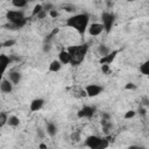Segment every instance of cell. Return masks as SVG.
I'll use <instances>...</instances> for the list:
<instances>
[{"label": "cell", "mask_w": 149, "mask_h": 149, "mask_svg": "<svg viewBox=\"0 0 149 149\" xmlns=\"http://www.w3.org/2000/svg\"><path fill=\"white\" fill-rule=\"evenodd\" d=\"M88 21H90V15L87 13H80V14H76L70 16L65 24L70 28H73L74 30H77L80 35H84L86 29L88 28Z\"/></svg>", "instance_id": "obj_1"}, {"label": "cell", "mask_w": 149, "mask_h": 149, "mask_svg": "<svg viewBox=\"0 0 149 149\" xmlns=\"http://www.w3.org/2000/svg\"><path fill=\"white\" fill-rule=\"evenodd\" d=\"M88 43H83L78 45H71L68 48V51L71 56V62L70 64L73 66H77L81 64V62L85 59V56L88 51Z\"/></svg>", "instance_id": "obj_2"}, {"label": "cell", "mask_w": 149, "mask_h": 149, "mask_svg": "<svg viewBox=\"0 0 149 149\" xmlns=\"http://www.w3.org/2000/svg\"><path fill=\"white\" fill-rule=\"evenodd\" d=\"M6 19L10 22V26L8 24L10 29H20L27 23V19L22 10H8L6 14Z\"/></svg>", "instance_id": "obj_3"}, {"label": "cell", "mask_w": 149, "mask_h": 149, "mask_svg": "<svg viewBox=\"0 0 149 149\" xmlns=\"http://www.w3.org/2000/svg\"><path fill=\"white\" fill-rule=\"evenodd\" d=\"M108 140L95 135H90L85 140V146H87L91 149H105L108 147Z\"/></svg>", "instance_id": "obj_4"}, {"label": "cell", "mask_w": 149, "mask_h": 149, "mask_svg": "<svg viewBox=\"0 0 149 149\" xmlns=\"http://www.w3.org/2000/svg\"><path fill=\"white\" fill-rule=\"evenodd\" d=\"M114 21H115V15L113 13H108V12H104L101 14V23L104 24V28H105V31L108 34L111 33L112 30V27L114 24Z\"/></svg>", "instance_id": "obj_5"}, {"label": "cell", "mask_w": 149, "mask_h": 149, "mask_svg": "<svg viewBox=\"0 0 149 149\" xmlns=\"http://www.w3.org/2000/svg\"><path fill=\"white\" fill-rule=\"evenodd\" d=\"M104 91V87L98 85V84H90L85 87V92H86V95L90 97V98H93V97H97L99 95L101 92Z\"/></svg>", "instance_id": "obj_6"}, {"label": "cell", "mask_w": 149, "mask_h": 149, "mask_svg": "<svg viewBox=\"0 0 149 149\" xmlns=\"http://www.w3.org/2000/svg\"><path fill=\"white\" fill-rule=\"evenodd\" d=\"M94 112H95V107H93V106H84L77 112V116L80 118V119H83V118L90 119V118L93 116Z\"/></svg>", "instance_id": "obj_7"}, {"label": "cell", "mask_w": 149, "mask_h": 149, "mask_svg": "<svg viewBox=\"0 0 149 149\" xmlns=\"http://www.w3.org/2000/svg\"><path fill=\"white\" fill-rule=\"evenodd\" d=\"M102 31H105V28H104V24L102 23H92L88 27V34L91 36H98Z\"/></svg>", "instance_id": "obj_8"}, {"label": "cell", "mask_w": 149, "mask_h": 149, "mask_svg": "<svg viewBox=\"0 0 149 149\" xmlns=\"http://www.w3.org/2000/svg\"><path fill=\"white\" fill-rule=\"evenodd\" d=\"M119 54V50H113V51H111L109 54H107L106 56H102V57H100V59H99V64H112V62L115 59V57H116V55Z\"/></svg>", "instance_id": "obj_9"}, {"label": "cell", "mask_w": 149, "mask_h": 149, "mask_svg": "<svg viewBox=\"0 0 149 149\" xmlns=\"http://www.w3.org/2000/svg\"><path fill=\"white\" fill-rule=\"evenodd\" d=\"M13 83L9 80V79H6V78H3L2 80H1V84H0V90H1V92H3V93H10L12 91H13Z\"/></svg>", "instance_id": "obj_10"}, {"label": "cell", "mask_w": 149, "mask_h": 149, "mask_svg": "<svg viewBox=\"0 0 149 149\" xmlns=\"http://www.w3.org/2000/svg\"><path fill=\"white\" fill-rule=\"evenodd\" d=\"M43 105H44V99H42V98H36V99H34V100L30 102L29 108H30L31 112H37V111H40V109L43 107Z\"/></svg>", "instance_id": "obj_11"}, {"label": "cell", "mask_w": 149, "mask_h": 149, "mask_svg": "<svg viewBox=\"0 0 149 149\" xmlns=\"http://www.w3.org/2000/svg\"><path fill=\"white\" fill-rule=\"evenodd\" d=\"M58 59L61 61V63H62L63 65L70 64V62H71V56H70V54H69L68 50H62V51L58 54Z\"/></svg>", "instance_id": "obj_12"}, {"label": "cell", "mask_w": 149, "mask_h": 149, "mask_svg": "<svg viewBox=\"0 0 149 149\" xmlns=\"http://www.w3.org/2000/svg\"><path fill=\"white\" fill-rule=\"evenodd\" d=\"M8 79H9L14 85H16V84H19V83L21 81L22 74H21L19 71H10V72H9V76H8Z\"/></svg>", "instance_id": "obj_13"}, {"label": "cell", "mask_w": 149, "mask_h": 149, "mask_svg": "<svg viewBox=\"0 0 149 149\" xmlns=\"http://www.w3.org/2000/svg\"><path fill=\"white\" fill-rule=\"evenodd\" d=\"M47 134L51 137H54L57 134V126L54 122H48L47 123Z\"/></svg>", "instance_id": "obj_14"}, {"label": "cell", "mask_w": 149, "mask_h": 149, "mask_svg": "<svg viewBox=\"0 0 149 149\" xmlns=\"http://www.w3.org/2000/svg\"><path fill=\"white\" fill-rule=\"evenodd\" d=\"M62 63H61V61L58 59V61H52L51 63H50V65H49V71L50 72H57V71H59L61 70V68H62Z\"/></svg>", "instance_id": "obj_15"}, {"label": "cell", "mask_w": 149, "mask_h": 149, "mask_svg": "<svg viewBox=\"0 0 149 149\" xmlns=\"http://www.w3.org/2000/svg\"><path fill=\"white\" fill-rule=\"evenodd\" d=\"M12 62V57H8L7 55H5V54H2V55H0V63H1V65H2V69L3 70H6V68L9 65V63Z\"/></svg>", "instance_id": "obj_16"}, {"label": "cell", "mask_w": 149, "mask_h": 149, "mask_svg": "<svg viewBox=\"0 0 149 149\" xmlns=\"http://www.w3.org/2000/svg\"><path fill=\"white\" fill-rule=\"evenodd\" d=\"M140 72L144 76H149V61H146L140 65Z\"/></svg>", "instance_id": "obj_17"}, {"label": "cell", "mask_w": 149, "mask_h": 149, "mask_svg": "<svg viewBox=\"0 0 149 149\" xmlns=\"http://www.w3.org/2000/svg\"><path fill=\"white\" fill-rule=\"evenodd\" d=\"M7 123L9 126H12V127H17L20 125V119L17 116H15V115H12V116L8 118V122Z\"/></svg>", "instance_id": "obj_18"}, {"label": "cell", "mask_w": 149, "mask_h": 149, "mask_svg": "<svg viewBox=\"0 0 149 149\" xmlns=\"http://www.w3.org/2000/svg\"><path fill=\"white\" fill-rule=\"evenodd\" d=\"M27 2H28V0H12L13 6L16 7V8H23V7H26Z\"/></svg>", "instance_id": "obj_19"}, {"label": "cell", "mask_w": 149, "mask_h": 149, "mask_svg": "<svg viewBox=\"0 0 149 149\" xmlns=\"http://www.w3.org/2000/svg\"><path fill=\"white\" fill-rule=\"evenodd\" d=\"M98 52H99V55L102 57V56H106L107 54H109L111 50H109V48L106 47V45H100L99 49H98Z\"/></svg>", "instance_id": "obj_20"}, {"label": "cell", "mask_w": 149, "mask_h": 149, "mask_svg": "<svg viewBox=\"0 0 149 149\" xmlns=\"http://www.w3.org/2000/svg\"><path fill=\"white\" fill-rule=\"evenodd\" d=\"M7 122H8V116H7V114H6L5 112H1V114H0V127H3Z\"/></svg>", "instance_id": "obj_21"}, {"label": "cell", "mask_w": 149, "mask_h": 149, "mask_svg": "<svg viewBox=\"0 0 149 149\" xmlns=\"http://www.w3.org/2000/svg\"><path fill=\"white\" fill-rule=\"evenodd\" d=\"M42 9H43V6H42V5H40V3H38V5H36V6L34 7V9H33L31 15H33V16H37V14L42 12Z\"/></svg>", "instance_id": "obj_22"}, {"label": "cell", "mask_w": 149, "mask_h": 149, "mask_svg": "<svg viewBox=\"0 0 149 149\" xmlns=\"http://www.w3.org/2000/svg\"><path fill=\"white\" fill-rule=\"evenodd\" d=\"M135 114H136V112L133 111V109H130V111H128V112L125 113V119H132V118L135 116Z\"/></svg>", "instance_id": "obj_23"}, {"label": "cell", "mask_w": 149, "mask_h": 149, "mask_svg": "<svg viewBox=\"0 0 149 149\" xmlns=\"http://www.w3.org/2000/svg\"><path fill=\"white\" fill-rule=\"evenodd\" d=\"M13 44H15V41H14V40H7L6 42L2 43V47H10V45H13Z\"/></svg>", "instance_id": "obj_24"}, {"label": "cell", "mask_w": 149, "mask_h": 149, "mask_svg": "<svg viewBox=\"0 0 149 149\" xmlns=\"http://www.w3.org/2000/svg\"><path fill=\"white\" fill-rule=\"evenodd\" d=\"M126 90H135L136 88V85L134 83H127L126 86H125Z\"/></svg>", "instance_id": "obj_25"}, {"label": "cell", "mask_w": 149, "mask_h": 149, "mask_svg": "<svg viewBox=\"0 0 149 149\" xmlns=\"http://www.w3.org/2000/svg\"><path fill=\"white\" fill-rule=\"evenodd\" d=\"M101 70H102V72L107 73L109 71V65L108 64H101Z\"/></svg>", "instance_id": "obj_26"}, {"label": "cell", "mask_w": 149, "mask_h": 149, "mask_svg": "<svg viewBox=\"0 0 149 149\" xmlns=\"http://www.w3.org/2000/svg\"><path fill=\"white\" fill-rule=\"evenodd\" d=\"M49 14H50L51 17H57V16H58V12H57L56 9H51V10L49 12Z\"/></svg>", "instance_id": "obj_27"}, {"label": "cell", "mask_w": 149, "mask_h": 149, "mask_svg": "<svg viewBox=\"0 0 149 149\" xmlns=\"http://www.w3.org/2000/svg\"><path fill=\"white\" fill-rule=\"evenodd\" d=\"M47 13H48L47 10H44V9H42V12L37 14V19H43V17H44V16L47 15Z\"/></svg>", "instance_id": "obj_28"}, {"label": "cell", "mask_w": 149, "mask_h": 149, "mask_svg": "<svg viewBox=\"0 0 149 149\" xmlns=\"http://www.w3.org/2000/svg\"><path fill=\"white\" fill-rule=\"evenodd\" d=\"M43 9L47 10V12H50V10L52 9V5H51V3H47L45 6H43Z\"/></svg>", "instance_id": "obj_29"}, {"label": "cell", "mask_w": 149, "mask_h": 149, "mask_svg": "<svg viewBox=\"0 0 149 149\" xmlns=\"http://www.w3.org/2000/svg\"><path fill=\"white\" fill-rule=\"evenodd\" d=\"M65 9L68 10V12H72V10H76V8L72 6V7H69V6H65Z\"/></svg>", "instance_id": "obj_30"}, {"label": "cell", "mask_w": 149, "mask_h": 149, "mask_svg": "<svg viewBox=\"0 0 149 149\" xmlns=\"http://www.w3.org/2000/svg\"><path fill=\"white\" fill-rule=\"evenodd\" d=\"M43 50H44V51H49V50H50V45H49V44H45L44 48H43Z\"/></svg>", "instance_id": "obj_31"}, {"label": "cell", "mask_w": 149, "mask_h": 149, "mask_svg": "<svg viewBox=\"0 0 149 149\" xmlns=\"http://www.w3.org/2000/svg\"><path fill=\"white\" fill-rule=\"evenodd\" d=\"M143 101H144V102H143V104H144V105H146V106H149V100H148V99H147V98H143Z\"/></svg>", "instance_id": "obj_32"}, {"label": "cell", "mask_w": 149, "mask_h": 149, "mask_svg": "<svg viewBox=\"0 0 149 149\" xmlns=\"http://www.w3.org/2000/svg\"><path fill=\"white\" fill-rule=\"evenodd\" d=\"M38 148H41V149H44V148H47V144H44V143H41V144L38 146Z\"/></svg>", "instance_id": "obj_33"}, {"label": "cell", "mask_w": 149, "mask_h": 149, "mask_svg": "<svg viewBox=\"0 0 149 149\" xmlns=\"http://www.w3.org/2000/svg\"><path fill=\"white\" fill-rule=\"evenodd\" d=\"M38 135H40L41 137L43 136V133H42V130H41V129H38Z\"/></svg>", "instance_id": "obj_34"}, {"label": "cell", "mask_w": 149, "mask_h": 149, "mask_svg": "<svg viewBox=\"0 0 149 149\" xmlns=\"http://www.w3.org/2000/svg\"><path fill=\"white\" fill-rule=\"evenodd\" d=\"M128 1H129V2H133V1H135V0H128Z\"/></svg>", "instance_id": "obj_35"}]
</instances>
